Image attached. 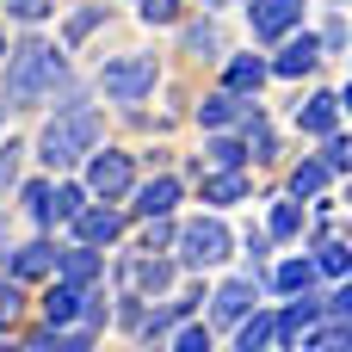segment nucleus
I'll return each instance as SVG.
<instances>
[{
    "label": "nucleus",
    "instance_id": "1",
    "mask_svg": "<svg viewBox=\"0 0 352 352\" xmlns=\"http://www.w3.org/2000/svg\"><path fill=\"white\" fill-rule=\"evenodd\" d=\"M56 87H68V56L43 37H25L6 56V111H37L43 99H56Z\"/></svg>",
    "mask_w": 352,
    "mask_h": 352
},
{
    "label": "nucleus",
    "instance_id": "2",
    "mask_svg": "<svg viewBox=\"0 0 352 352\" xmlns=\"http://www.w3.org/2000/svg\"><path fill=\"white\" fill-rule=\"evenodd\" d=\"M99 130H105V118H99L93 105L68 99V105H56V118L37 130V161H43L50 173H68L74 161H87V148L99 142Z\"/></svg>",
    "mask_w": 352,
    "mask_h": 352
},
{
    "label": "nucleus",
    "instance_id": "3",
    "mask_svg": "<svg viewBox=\"0 0 352 352\" xmlns=\"http://www.w3.org/2000/svg\"><path fill=\"white\" fill-rule=\"evenodd\" d=\"M173 248H179V266H192V272H217V266L235 254V235H229L217 217H192V223L173 229Z\"/></svg>",
    "mask_w": 352,
    "mask_h": 352
},
{
    "label": "nucleus",
    "instance_id": "4",
    "mask_svg": "<svg viewBox=\"0 0 352 352\" xmlns=\"http://www.w3.org/2000/svg\"><path fill=\"white\" fill-rule=\"evenodd\" d=\"M155 80H161L155 56H111V62H99V93L111 105H142L155 93Z\"/></svg>",
    "mask_w": 352,
    "mask_h": 352
},
{
    "label": "nucleus",
    "instance_id": "5",
    "mask_svg": "<svg viewBox=\"0 0 352 352\" xmlns=\"http://www.w3.org/2000/svg\"><path fill=\"white\" fill-rule=\"evenodd\" d=\"M80 186H87L93 198H111V204H118V198H130V186H136V161H130L124 148H99V142H93Z\"/></svg>",
    "mask_w": 352,
    "mask_h": 352
},
{
    "label": "nucleus",
    "instance_id": "6",
    "mask_svg": "<svg viewBox=\"0 0 352 352\" xmlns=\"http://www.w3.org/2000/svg\"><path fill=\"white\" fill-rule=\"evenodd\" d=\"M322 62H328V56H322V43H316V31H297V25H291V31L278 37V56H272L266 68H272L278 80H303V74H316Z\"/></svg>",
    "mask_w": 352,
    "mask_h": 352
},
{
    "label": "nucleus",
    "instance_id": "7",
    "mask_svg": "<svg viewBox=\"0 0 352 352\" xmlns=\"http://www.w3.org/2000/svg\"><path fill=\"white\" fill-rule=\"evenodd\" d=\"M291 25H303V0H248V31H254V43H278Z\"/></svg>",
    "mask_w": 352,
    "mask_h": 352
},
{
    "label": "nucleus",
    "instance_id": "8",
    "mask_svg": "<svg viewBox=\"0 0 352 352\" xmlns=\"http://www.w3.org/2000/svg\"><path fill=\"white\" fill-rule=\"evenodd\" d=\"M62 285H74V291H87V285H99L105 278V260H99V248H87V241H74V248H56V266H50Z\"/></svg>",
    "mask_w": 352,
    "mask_h": 352
},
{
    "label": "nucleus",
    "instance_id": "9",
    "mask_svg": "<svg viewBox=\"0 0 352 352\" xmlns=\"http://www.w3.org/2000/svg\"><path fill=\"white\" fill-rule=\"evenodd\" d=\"M254 303H260V278H223L217 297H210V322L217 328H235Z\"/></svg>",
    "mask_w": 352,
    "mask_h": 352
},
{
    "label": "nucleus",
    "instance_id": "10",
    "mask_svg": "<svg viewBox=\"0 0 352 352\" xmlns=\"http://www.w3.org/2000/svg\"><path fill=\"white\" fill-rule=\"evenodd\" d=\"M68 223H74V235H80L87 248H105V241H118V235H124V223H130V217H124V210H111V198H105V210L80 204Z\"/></svg>",
    "mask_w": 352,
    "mask_h": 352
},
{
    "label": "nucleus",
    "instance_id": "11",
    "mask_svg": "<svg viewBox=\"0 0 352 352\" xmlns=\"http://www.w3.org/2000/svg\"><path fill=\"white\" fill-rule=\"evenodd\" d=\"M118 278H124V285H136L142 297H161V291L173 285V260H155V254H142V248H136V260H124V266H118Z\"/></svg>",
    "mask_w": 352,
    "mask_h": 352
},
{
    "label": "nucleus",
    "instance_id": "12",
    "mask_svg": "<svg viewBox=\"0 0 352 352\" xmlns=\"http://www.w3.org/2000/svg\"><path fill=\"white\" fill-rule=\"evenodd\" d=\"M272 322H278V334H272V340H278V346H297V340L322 322V297H316V285H309V291H297V303H291L285 316H272Z\"/></svg>",
    "mask_w": 352,
    "mask_h": 352
},
{
    "label": "nucleus",
    "instance_id": "13",
    "mask_svg": "<svg viewBox=\"0 0 352 352\" xmlns=\"http://www.w3.org/2000/svg\"><path fill=\"white\" fill-rule=\"evenodd\" d=\"M12 260H6V272L19 278V285H31V278H50V266H56V241H25V248H6Z\"/></svg>",
    "mask_w": 352,
    "mask_h": 352
},
{
    "label": "nucleus",
    "instance_id": "14",
    "mask_svg": "<svg viewBox=\"0 0 352 352\" xmlns=\"http://www.w3.org/2000/svg\"><path fill=\"white\" fill-rule=\"evenodd\" d=\"M198 303H204V291H186V297H173L167 309H148V316L136 322V334H142V340H167V334H173V322H186Z\"/></svg>",
    "mask_w": 352,
    "mask_h": 352
},
{
    "label": "nucleus",
    "instance_id": "15",
    "mask_svg": "<svg viewBox=\"0 0 352 352\" xmlns=\"http://www.w3.org/2000/svg\"><path fill=\"white\" fill-rule=\"evenodd\" d=\"M266 80H272L266 56H223V87L229 93H260Z\"/></svg>",
    "mask_w": 352,
    "mask_h": 352
},
{
    "label": "nucleus",
    "instance_id": "16",
    "mask_svg": "<svg viewBox=\"0 0 352 352\" xmlns=\"http://www.w3.org/2000/svg\"><path fill=\"white\" fill-rule=\"evenodd\" d=\"M297 130H303V136H328V130H340V93H316V99H303V105H297Z\"/></svg>",
    "mask_w": 352,
    "mask_h": 352
},
{
    "label": "nucleus",
    "instance_id": "17",
    "mask_svg": "<svg viewBox=\"0 0 352 352\" xmlns=\"http://www.w3.org/2000/svg\"><path fill=\"white\" fill-rule=\"evenodd\" d=\"M130 192H136V217H173V204H179V179L173 173H161L148 186H130Z\"/></svg>",
    "mask_w": 352,
    "mask_h": 352
},
{
    "label": "nucleus",
    "instance_id": "18",
    "mask_svg": "<svg viewBox=\"0 0 352 352\" xmlns=\"http://www.w3.org/2000/svg\"><path fill=\"white\" fill-rule=\"evenodd\" d=\"M37 309H43V322H50V328H68V322H80V291L56 278V285L43 291V303H37Z\"/></svg>",
    "mask_w": 352,
    "mask_h": 352
},
{
    "label": "nucleus",
    "instance_id": "19",
    "mask_svg": "<svg viewBox=\"0 0 352 352\" xmlns=\"http://www.w3.org/2000/svg\"><path fill=\"white\" fill-rule=\"evenodd\" d=\"M272 334H278V322H272V309H248L241 322H235V346L241 352H260V346H272Z\"/></svg>",
    "mask_w": 352,
    "mask_h": 352
},
{
    "label": "nucleus",
    "instance_id": "20",
    "mask_svg": "<svg viewBox=\"0 0 352 352\" xmlns=\"http://www.w3.org/2000/svg\"><path fill=\"white\" fill-rule=\"evenodd\" d=\"M248 161H254V155H248V136H223V130H217V136L204 142V155H198V167H248Z\"/></svg>",
    "mask_w": 352,
    "mask_h": 352
},
{
    "label": "nucleus",
    "instance_id": "21",
    "mask_svg": "<svg viewBox=\"0 0 352 352\" xmlns=\"http://www.w3.org/2000/svg\"><path fill=\"white\" fill-rule=\"evenodd\" d=\"M80 204H87V186H80V179H62V186H50V204H43V229H50V223H68Z\"/></svg>",
    "mask_w": 352,
    "mask_h": 352
},
{
    "label": "nucleus",
    "instance_id": "22",
    "mask_svg": "<svg viewBox=\"0 0 352 352\" xmlns=\"http://www.w3.org/2000/svg\"><path fill=\"white\" fill-rule=\"evenodd\" d=\"M186 56L223 62V31H217V19H204V25H186Z\"/></svg>",
    "mask_w": 352,
    "mask_h": 352
},
{
    "label": "nucleus",
    "instance_id": "23",
    "mask_svg": "<svg viewBox=\"0 0 352 352\" xmlns=\"http://www.w3.org/2000/svg\"><path fill=\"white\" fill-rule=\"evenodd\" d=\"M285 186H291V198H322V192H328V167H322V161H297Z\"/></svg>",
    "mask_w": 352,
    "mask_h": 352
},
{
    "label": "nucleus",
    "instance_id": "24",
    "mask_svg": "<svg viewBox=\"0 0 352 352\" xmlns=\"http://www.w3.org/2000/svg\"><path fill=\"white\" fill-rule=\"evenodd\" d=\"M266 235H272V241H291V235H303V204H297V198L272 204V217H266Z\"/></svg>",
    "mask_w": 352,
    "mask_h": 352
},
{
    "label": "nucleus",
    "instance_id": "25",
    "mask_svg": "<svg viewBox=\"0 0 352 352\" xmlns=\"http://www.w3.org/2000/svg\"><path fill=\"white\" fill-rule=\"evenodd\" d=\"M316 285V260H285L278 272H272V291H285V297H297V291H309Z\"/></svg>",
    "mask_w": 352,
    "mask_h": 352
},
{
    "label": "nucleus",
    "instance_id": "26",
    "mask_svg": "<svg viewBox=\"0 0 352 352\" xmlns=\"http://www.w3.org/2000/svg\"><path fill=\"white\" fill-rule=\"evenodd\" d=\"M316 272H328V278H346V272H352V254H346V241L322 235V241H316Z\"/></svg>",
    "mask_w": 352,
    "mask_h": 352
},
{
    "label": "nucleus",
    "instance_id": "27",
    "mask_svg": "<svg viewBox=\"0 0 352 352\" xmlns=\"http://www.w3.org/2000/svg\"><path fill=\"white\" fill-rule=\"evenodd\" d=\"M167 346L173 352H210V328H204V322H173Z\"/></svg>",
    "mask_w": 352,
    "mask_h": 352
},
{
    "label": "nucleus",
    "instance_id": "28",
    "mask_svg": "<svg viewBox=\"0 0 352 352\" xmlns=\"http://www.w3.org/2000/svg\"><path fill=\"white\" fill-rule=\"evenodd\" d=\"M19 309H25V285L0 266V328H12V322H19Z\"/></svg>",
    "mask_w": 352,
    "mask_h": 352
},
{
    "label": "nucleus",
    "instance_id": "29",
    "mask_svg": "<svg viewBox=\"0 0 352 352\" xmlns=\"http://www.w3.org/2000/svg\"><path fill=\"white\" fill-rule=\"evenodd\" d=\"M322 167H328V173H346V167H352V142L340 136V130L322 136Z\"/></svg>",
    "mask_w": 352,
    "mask_h": 352
},
{
    "label": "nucleus",
    "instance_id": "30",
    "mask_svg": "<svg viewBox=\"0 0 352 352\" xmlns=\"http://www.w3.org/2000/svg\"><path fill=\"white\" fill-rule=\"evenodd\" d=\"M148 229H142V254H161V248H173V217H142Z\"/></svg>",
    "mask_w": 352,
    "mask_h": 352
},
{
    "label": "nucleus",
    "instance_id": "31",
    "mask_svg": "<svg viewBox=\"0 0 352 352\" xmlns=\"http://www.w3.org/2000/svg\"><path fill=\"white\" fill-rule=\"evenodd\" d=\"M142 25H179V0H136Z\"/></svg>",
    "mask_w": 352,
    "mask_h": 352
},
{
    "label": "nucleus",
    "instance_id": "32",
    "mask_svg": "<svg viewBox=\"0 0 352 352\" xmlns=\"http://www.w3.org/2000/svg\"><path fill=\"white\" fill-rule=\"evenodd\" d=\"M316 43H322V56H340V50H346V19H340V6H334V19L316 31Z\"/></svg>",
    "mask_w": 352,
    "mask_h": 352
},
{
    "label": "nucleus",
    "instance_id": "33",
    "mask_svg": "<svg viewBox=\"0 0 352 352\" xmlns=\"http://www.w3.org/2000/svg\"><path fill=\"white\" fill-rule=\"evenodd\" d=\"M99 19H105V6H80V12L68 19V43H80V37H93V31H99Z\"/></svg>",
    "mask_w": 352,
    "mask_h": 352
},
{
    "label": "nucleus",
    "instance_id": "34",
    "mask_svg": "<svg viewBox=\"0 0 352 352\" xmlns=\"http://www.w3.org/2000/svg\"><path fill=\"white\" fill-rule=\"evenodd\" d=\"M43 204H50V179H25V210L37 229H43Z\"/></svg>",
    "mask_w": 352,
    "mask_h": 352
},
{
    "label": "nucleus",
    "instance_id": "35",
    "mask_svg": "<svg viewBox=\"0 0 352 352\" xmlns=\"http://www.w3.org/2000/svg\"><path fill=\"white\" fill-rule=\"evenodd\" d=\"M6 12L25 19V25H43V19H50V0H6Z\"/></svg>",
    "mask_w": 352,
    "mask_h": 352
},
{
    "label": "nucleus",
    "instance_id": "36",
    "mask_svg": "<svg viewBox=\"0 0 352 352\" xmlns=\"http://www.w3.org/2000/svg\"><path fill=\"white\" fill-rule=\"evenodd\" d=\"M19 155H25L19 142H0V192H6V186L19 179Z\"/></svg>",
    "mask_w": 352,
    "mask_h": 352
},
{
    "label": "nucleus",
    "instance_id": "37",
    "mask_svg": "<svg viewBox=\"0 0 352 352\" xmlns=\"http://www.w3.org/2000/svg\"><path fill=\"white\" fill-rule=\"evenodd\" d=\"M266 254H272V235H248V260L266 266Z\"/></svg>",
    "mask_w": 352,
    "mask_h": 352
},
{
    "label": "nucleus",
    "instance_id": "38",
    "mask_svg": "<svg viewBox=\"0 0 352 352\" xmlns=\"http://www.w3.org/2000/svg\"><path fill=\"white\" fill-rule=\"evenodd\" d=\"M118 322L136 334V322H142V297H124V309H118Z\"/></svg>",
    "mask_w": 352,
    "mask_h": 352
},
{
    "label": "nucleus",
    "instance_id": "39",
    "mask_svg": "<svg viewBox=\"0 0 352 352\" xmlns=\"http://www.w3.org/2000/svg\"><path fill=\"white\" fill-rule=\"evenodd\" d=\"M192 6H229V0H192Z\"/></svg>",
    "mask_w": 352,
    "mask_h": 352
},
{
    "label": "nucleus",
    "instance_id": "40",
    "mask_svg": "<svg viewBox=\"0 0 352 352\" xmlns=\"http://www.w3.org/2000/svg\"><path fill=\"white\" fill-rule=\"evenodd\" d=\"M0 124H6V99H0Z\"/></svg>",
    "mask_w": 352,
    "mask_h": 352
},
{
    "label": "nucleus",
    "instance_id": "41",
    "mask_svg": "<svg viewBox=\"0 0 352 352\" xmlns=\"http://www.w3.org/2000/svg\"><path fill=\"white\" fill-rule=\"evenodd\" d=\"M0 56H6V37H0Z\"/></svg>",
    "mask_w": 352,
    "mask_h": 352
},
{
    "label": "nucleus",
    "instance_id": "42",
    "mask_svg": "<svg viewBox=\"0 0 352 352\" xmlns=\"http://www.w3.org/2000/svg\"><path fill=\"white\" fill-rule=\"evenodd\" d=\"M334 6H346V0H334Z\"/></svg>",
    "mask_w": 352,
    "mask_h": 352
}]
</instances>
